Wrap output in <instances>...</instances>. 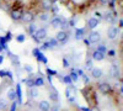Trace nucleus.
I'll list each match as a JSON object with an SVG mask.
<instances>
[{
    "instance_id": "f257e3e1",
    "label": "nucleus",
    "mask_w": 123,
    "mask_h": 111,
    "mask_svg": "<svg viewBox=\"0 0 123 111\" xmlns=\"http://www.w3.org/2000/svg\"><path fill=\"white\" fill-rule=\"evenodd\" d=\"M75 94H76V88L70 84V85L65 89V95H67V98L70 99V100H73L74 96H75Z\"/></svg>"
},
{
    "instance_id": "f03ea898",
    "label": "nucleus",
    "mask_w": 123,
    "mask_h": 111,
    "mask_svg": "<svg viewBox=\"0 0 123 111\" xmlns=\"http://www.w3.org/2000/svg\"><path fill=\"white\" fill-rule=\"evenodd\" d=\"M68 36H69L68 32H65V31H59V32L57 33V36H55V39H57V42L64 43V42H67Z\"/></svg>"
},
{
    "instance_id": "7ed1b4c3",
    "label": "nucleus",
    "mask_w": 123,
    "mask_h": 111,
    "mask_svg": "<svg viewBox=\"0 0 123 111\" xmlns=\"http://www.w3.org/2000/svg\"><path fill=\"white\" fill-rule=\"evenodd\" d=\"M35 35V37L37 38V39H43V38H46V36H47V30L46 28H38V30H36V32L33 33Z\"/></svg>"
},
{
    "instance_id": "20e7f679",
    "label": "nucleus",
    "mask_w": 123,
    "mask_h": 111,
    "mask_svg": "<svg viewBox=\"0 0 123 111\" xmlns=\"http://www.w3.org/2000/svg\"><path fill=\"white\" fill-rule=\"evenodd\" d=\"M100 39H101V36L98 32H91L89 35V42L90 43H97Z\"/></svg>"
},
{
    "instance_id": "39448f33",
    "label": "nucleus",
    "mask_w": 123,
    "mask_h": 111,
    "mask_svg": "<svg viewBox=\"0 0 123 111\" xmlns=\"http://www.w3.org/2000/svg\"><path fill=\"white\" fill-rule=\"evenodd\" d=\"M107 36H108L110 39H115V38L118 36V28H117V27H111V28H108Z\"/></svg>"
},
{
    "instance_id": "423d86ee",
    "label": "nucleus",
    "mask_w": 123,
    "mask_h": 111,
    "mask_svg": "<svg viewBox=\"0 0 123 111\" xmlns=\"http://www.w3.org/2000/svg\"><path fill=\"white\" fill-rule=\"evenodd\" d=\"M111 90H112V88L108 83H101L100 84V91L102 94H108V93H111Z\"/></svg>"
},
{
    "instance_id": "0eeeda50",
    "label": "nucleus",
    "mask_w": 123,
    "mask_h": 111,
    "mask_svg": "<svg viewBox=\"0 0 123 111\" xmlns=\"http://www.w3.org/2000/svg\"><path fill=\"white\" fill-rule=\"evenodd\" d=\"M33 19H35V15L32 13H30V11L22 14V16H21V20H22V21H25V22H32Z\"/></svg>"
},
{
    "instance_id": "6e6552de",
    "label": "nucleus",
    "mask_w": 123,
    "mask_h": 111,
    "mask_svg": "<svg viewBox=\"0 0 123 111\" xmlns=\"http://www.w3.org/2000/svg\"><path fill=\"white\" fill-rule=\"evenodd\" d=\"M38 106H39V110H41V111H49V110H50V105H49L48 101H46V100L41 101V103L38 104Z\"/></svg>"
},
{
    "instance_id": "1a4fd4ad",
    "label": "nucleus",
    "mask_w": 123,
    "mask_h": 111,
    "mask_svg": "<svg viewBox=\"0 0 123 111\" xmlns=\"http://www.w3.org/2000/svg\"><path fill=\"white\" fill-rule=\"evenodd\" d=\"M92 58H94L95 60H102V59H105V53H102V52H100V51H96L92 53Z\"/></svg>"
},
{
    "instance_id": "9d476101",
    "label": "nucleus",
    "mask_w": 123,
    "mask_h": 111,
    "mask_svg": "<svg viewBox=\"0 0 123 111\" xmlns=\"http://www.w3.org/2000/svg\"><path fill=\"white\" fill-rule=\"evenodd\" d=\"M87 26H89L90 28H95V27H97V26H98V20H97V19H95V17L89 19V21H87Z\"/></svg>"
},
{
    "instance_id": "9b49d317",
    "label": "nucleus",
    "mask_w": 123,
    "mask_h": 111,
    "mask_svg": "<svg viewBox=\"0 0 123 111\" xmlns=\"http://www.w3.org/2000/svg\"><path fill=\"white\" fill-rule=\"evenodd\" d=\"M91 74H92V77L94 78H96V79H98V78H101L102 77V70L101 69H98V68H92L91 69Z\"/></svg>"
},
{
    "instance_id": "f8f14e48",
    "label": "nucleus",
    "mask_w": 123,
    "mask_h": 111,
    "mask_svg": "<svg viewBox=\"0 0 123 111\" xmlns=\"http://www.w3.org/2000/svg\"><path fill=\"white\" fill-rule=\"evenodd\" d=\"M62 24H63V20H62L60 17H54L53 20H52V22H50V25H52L53 27H60L62 26Z\"/></svg>"
},
{
    "instance_id": "ddd939ff",
    "label": "nucleus",
    "mask_w": 123,
    "mask_h": 111,
    "mask_svg": "<svg viewBox=\"0 0 123 111\" xmlns=\"http://www.w3.org/2000/svg\"><path fill=\"white\" fill-rule=\"evenodd\" d=\"M42 7L44 10H50L53 7V3L50 0H42Z\"/></svg>"
},
{
    "instance_id": "4468645a",
    "label": "nucleus",
    "mask_w": 123,
    "mask_h": 111,
    "mask_svg": "<svg viewBox=\"0 0 123 111\" xmlns=\"http://www.w3.org/2000/svg\"><path fill=\"white\" fill-rule=\"evenodd\" d=\"M38 96V90L36 88H28V98H37Z\"/></svg>"
},
{
    "instance_id": "2eb2a0df",
    "label": "nucleus",
    "mask_w": 123,
    "mask_h": 111,
    "mask_svg": "<svg viewBox=\"0 0 123 111\" xmlns=\"http://www.w3.org/2000/svg\"><path fill=\"white\" fill-rule=\"evenodd\" d=\"M21 16H22V14L20 13L18 10H12V11H11V19L15 20V21L20 20V19H21Z\"/></svg>"
},
{
    "instance_id": "dca6fc26",
    "label": "nucleus",
    "mask_w": 123,
    "mask_h": 111,
    "mask_svg": "<svg viewBox=\"0 0 123 111\" xmlns=\"http://www.w3.org/2000/svg\"><path fill=\"white\" fill-rule=\"evenodd\" d=\"M75 38L76 39H83L84 38V30L83 28H79L75 31Z\"/></svg>"
},
{
    "instance_id": "f3484780",
    "label": "nucleus",
    "mask_w": 123,
    "mask_h": 111,
    "mask_svg": "<svg viewBox=\"0 0 123 111\" xmlns=\"http://www.w3.org/2000/svg\"><path fill=\"white\" fill-rule=\"evenodd\" d=\"M15 93H16V96H17V99H18V104H21V98H22V95H21V86H20V84H17Z\"/></svg>"
},
{
    "instance_id": "a211bd4d",
    "label": "nucleus",
    "mask_w": 123,
    "mask_h": 111,
    "mask_svg": "<svg viewBox=\"0 0 123 111\" xmlns=\"http://www.w3.org/2000/svg\"><path fill=\"white\" fill-rule=\"evenodd\" d=\"M44 85V80H43V78H36L35 79V86H43Z\"/></svg>"
},
{
    "instance_id": "6ab92c4d",
    "label": "nucleus",
    "mask_w": 123,
    "mask_h": 111,
    "mask_svg": "<svg viewBox=\"0 0 123 111\" xmlns=\"http://www.w3.org/2000/svg\"><path fill=\"white\" fill-rule=\"evenodd\" d=\"M7 99L11 100V101H14V100L16 99V93L14 91V90H9L7 91Z\"/></svg>"
},
{
    "instance_id": "aec40b11",
    "label": "nucleus",
    "mask_w": 123,
    "mask_h": 111,
    "mask_svg": "<svg viewBox=\"0 0 123 111\" xmlns=\"http://www.w3.org/2000/svg\"><path fill=\"white\" fill-rule=\"evenodd\" d=\"M7 107V103H6V100L4 99H0V111H5Z\"/></svg>"
},
{
    "instance_id": "412c9836",
    "label": "nucleus",
    "mask_w": 123,
    "mask_h": 111,
    "mask_svg": "<svg viewBox=\"0 0 123 111\" xmlns=\"http://www.w3.org/2000/svg\"><path fill=\"white\" fill-rule=\"evenodd\" d=\"M39 20H42V21H48V20H49V14H47V13L41 14L39 15Z\"/></svg>"
},
{
    "instance_id": "4be33fe9",
    "label": "nucleus",
    "mask_w": 123,
    "mask_h": 111,
    "mask_svg": "<svg viewBox=\"0 0 123 111\" xmlns=\"http://www.w3.org/2000/svg\"><path fill=\"white\" fill-rule=\"evenodd\" d=\"M52 90H53V91L49 94V95H50V99H52V100H54V101H57V100H58V93L55 91L54 89H52Z\"/></svg>"
},
{
    "instance_id": "5701e85b",
    "label": "nucleus",
    "mask_w": 123,
    "mask_h": 111,
    "mask_svg": "<svg viewBox=\"0 0 123 111\" xmlns=\"http://www.w3.org/2000/svg\"><path fill=\"white\" fill-rule=\"evenodd\" d=\"M69 77H70V79H71V82H78V74H76L75 72H71V73L69 74Z\"/></svg>"
},
{
    "instance_id": "b1692460",
    "label": "nucleus",
    "mask_w": 123,
    "mask_h": 111,
    "mask_svg": "<svg viewBox=\"0 0 123 111\" xmlns=\"http://www.w3.org/2000/svg\"><path fill=\"white\" fill-rule=\"evenodd\" d=\"M111 73H112V77H117V75H118V68H117V65H113V67H112Z\"/></svg>"
},
{
    "instance_id": "393cba45",
    "label": "nucleus",
    "mask_w": 123,
    "mask_h": 111,
    "mask_svg": "<svg viewBox=\"0 0 123 111\" xmlns=\"http://www.w3.org/2000/svg\"><path fill=\"white\" fill-rule=\"evenodd\" d=\"M36 57H37V59H38V60H41V62H43V63H47V59H46V58L43 57V54L41 53V52H39V53H38V54H37Z\"/></svg>"
},
{
    "instance_id": "a878e982",
    "label": "nucleus",
    "mask_w": 123,
    "mask_h": 111,
    "mask_svg": "<svg viewBox=\"0 0 123 111\" xmlns=\"http://www.w3.org/2000/svg\"><path fill=\"white\" fill-rule=\"evenodd\" d=\"M26 84H27L28 88L35 86V79H28V80H26Z\"/></svg>"
},
{
    "instance_id": "bb28decb",
    "label": "nucleus",
    "mask_w": 123,
    "mask_h": 111,
    "mask_svg": "<svg viewBox=\"0 0 123 111\" xmlns=\"http://www.w3.org/2000/svg\"><path fill=\"white\" fill-rule=\"evenodd\" d=\"M62 80H63L64 83H67L68 85H70V84H71V79H70V77H69V75H65V77H63V79H62Z\"/></svg>"
},
{
    "instance_id": "cd10ccee",
    "label": "nucleus",
    "mask_w": 123,
    "mask_h": 111,
    "mask_svg": "<svg viewBox=\"0 0 123 111\" xmlns=\"http://www.w3.org/2000/svg\"><path fill=\"white\" fill-rule=\"evenodd\" d=\"M36 30H37V28H36L35 25H30V26H28V32H30V33L33 35V33L36 32Z\"/></svg>"
},
{
    "instance_id": "c85d7f7f",
    "label": "nucleus",
    "mask_w": 123,
    "mask_h": 111,
    "mask_svg": "<svg viewBox=\"0 0 123 111\" xmlns=\"http://www.w3.org/2000/svg\"><path fill=\"white\" fill-rule=\"evenodd\" d=\"M97 51H100V52H102V53H105V54H106V47H105L104 45H100L98 48H97Z\"/></svg>"
},
{
    "instance_id": "c756f323",
    "label": "nucleus",
    "mask_w": 123,
    "mask_h": 111,
    "mask_svg": "<svg viewBox=\"0 0 123 111\" xmlns=\"http://www.w3.org/2000/svg\"><path fill=\"white\" fill-rule=\"evenodd\" d=\"M85 68H86V69H92V60H86Z\"/></svg>"
},
{
    "instance_id": "7c9ffc66",
    "label": "nucleus",
    "mask_w": 123,
    "mask_h": 111,
    "mask_svg": "<svg viewBox=\"0 0 123 111\" xmlns=\"http://www.w3.org/2000/svg\"><path fill=\"white\" fill-rule=\"evenodd\" d=\"M16 39H17V42H24L25 41V35H18L16 37Z\"/></svg>"
},
{
    "instance_id": "2f4dec72",
    "label": "nucleus",
    "mask_w": 123,
    "mask_h": 111,
    "mask_svg": "<svg viewBox=\"0 0 123 111\" xmlns=\"http://www.w3.org/2000/svg\"><path fill=\"white\" fill-rule=\"evenodd\" d=\"M25 69L27 70V72H30V73H32V70H33V68L31 65H25Z\"/></svg>"
},
{
    "instance_id": "473e14b6",
    "label": "nucleus",
    "mask_w": 123,
    "mask_h": 111,
    "mask_svg": "<svg viewBox=\"0 0 123 111\" xmlns=\"http://www.w3.org/2000/svg\"><path fill=\"white\" fill-rule=\"evenodd\" d=\"M16 105H17V104L14 103V104L11 105V110H10V111H15V110H16Z\"/></svg>"
},
{
    "instance_id": "72a5a7b5",
    "label": "nucleus",
    "mask_w": 123,
    "mask_h": 111,
    "mask_svg": "<svg viewBox=\"0 0 123 111\" xmlns=\"http://www.w3.org/2000/svg\"><path fill=\"white\" fill-rule=\"evenodd\" d=\"M83 78H84V82H85V84H87V83H89V78H87L85 74L83 75Z\"/></svg>"
},
{
    "instance_id": "f704fd0d",
    "label": "nucleus",
    "mask_w": 123,
    "mask_h": 111,
    "mask_svg": "<svg viewBox=\"0 0 123 111\" xmlns=\"http://www.w3.org/2000/svg\"><path fill=\"white\" fill-rule=\"evenodd\" d=\"M47 72H48V74H57V72H55V70H50V69H48Z\"/></svg>"
},
{
    "instance_id": "c9c22d12",
    "label": "nucleus",
    "mask_w": 123,
    "mask_h": 111,
    "mask_svg": "<svg viewBox=\"0 0 123 111\" xmlns=\"http://www.w3.org/2000/svg\"><path fill=\"white\" fill-rule=\"evenodd\" d=\"M6 75V72H4V70H0V77H5Z\"/></svg>"
},
{
    "instance_id": "e433bc0d",
    "label": "nucleus",
    "mask_w": 123,
    "mask_h": 111,
    "mask_svg": "<svg viewBox=\"0 0 123 111\" xmlns=\"http://www.w3.org/2000/svg\"><path fill=\"white\" fill-rule=\"evenodd\" d=\"M5 39H6V41H9V39H11V33H7V35H6V38H5Z\"/></svg>"
},
{
    "instance_id": "4c0bfd02",
    "label": "nucleus",
    "mask_w": 123,
    "mask_h": 111,
    "mask_svg": "<svg viewBox=\"0 0 123 111\" xmlns=\"http://www.w3.org/2000/svg\"><path fill=\"white\" fill-rule=\"evenodd\" d=\"M108 53H110V56H111V57H115V54H116V52H115V51H110Z\"/></svg>"
},
{
    "instance_id": "58836bf2",
    "label": "nucleus",
    "mask_w": 123,
    "mask_h": 111,
    "mask_svg": "<svg viewBox=\"0 0 123 111\" xmlns=\"http://www.w3.org/2000/svg\"><path fill=\"white\" fill-rule=\"evenodd\" d=\"M100 1L102 3V4H107V3H110L111 0H100Z\"/></svg>"
},
{
    "instance_id": "ea45409f",
    "label": "nucleus",
    "mask_w": 123,
    "mask_h": 111,
    "mask_svg": "<svg viewBox=\"0 0 123 111\" xmlns=\"http://www.w3.org/2000/svg\"><path fill=\"white\" fill-rule=\"evenodd\" d=\"M38 53H39V51H38V49H33V54H35V56H37Z\"/></svg>"
},
{
    "instance_id": "a19ab883",
    "label": "nucleus",
    "mask_w": 123,
    "mask_h": 111,
    "mask_svg": "<svg viewBox=\"0 0 123 111\" xmlns=\"http://www.w3.org/2000/svg\"><path fill=\"white\" fill-rule=\"evenodd\" d=\"M64 67H69V64H68V62H67V59H64Z\"/></svg>"
},
{
    "instance_id": "79ce46f5",
    "label": "nucleus",
    "mask_w": 123,
    "mask_h": 111,
    "mask_svg": "<svg viewBox=\"0 0 123 111\" xmlns=\"http://www.w3.org/2000/svg\"><path fill=\"white\" fill-rule=\"evenodd\" d=\"M3 60H4V57H3V56H0V64L3 63Z\"/></svg>"
},
{
    "instance_id": "37998d69",
    "label": "nucleus",
    "mask_w": 123,
    "mask_h": 111,
    "mask_svg": "<svg viewBox=\"0 0 123 111\" xmlns=\"http://www.w3.org/2000/svg\"><path fill=\"white\" fill-rule=\"evenodd\" d=\"M90 111H100L97 107H94V109H92V110H90Z\"/></svg>"
},
{
    "instance_id": "c03bdc74",
    "label": "nucleus",
    "mask_w": 123,
    "mask_h": 111,
    "mask_svg": "<svg viewBox=\"0 0 123 111\" xmlns=\"http://www.w3.org/2000/svg\"><path fill=\"white\" fill-rule=\"evenodd\" d=\"M122 25H123V21H122V20H119V27H122Z\"/></svg>"
},
{
    "instance_id": "a18cd8bd",
    "label": "nucleus",
    "mask_w": 123,
    "mask_h": 111,
    "mask_svg": "<svg viewBox=\"0 0 123 111\" xmlns=\"http://www.w3.org/2000/svg\"><path fill=\"white\" fill-rule=\"evenodd\" d=\"M52 111H58V107H57V106H55V107H53V109H52Z\"/></svg>"
},
{
    "instance_id": "49530a36",
    "label": "nucleus",
    "mask_w": 123,
    "mask_h": 111,
    "mask_svg": "<svg viewBox=\"0 0 123 111\" xmlns=\"http://www.w3.org/2000/svg\"><path fill=\"white\" fill-rule=\"evenodd\" d=\"M83 110L84 111H90V109H86V107H83Z\"/></svg>"
}]
</instances>
